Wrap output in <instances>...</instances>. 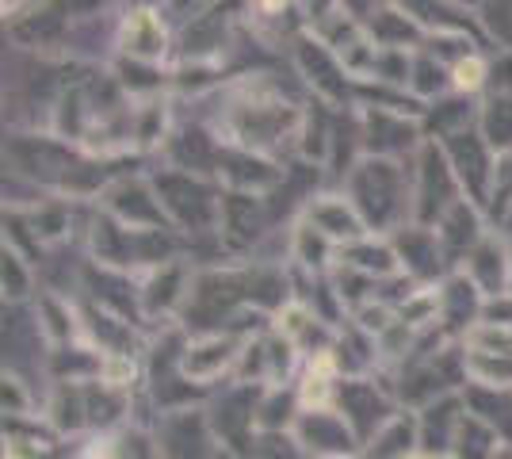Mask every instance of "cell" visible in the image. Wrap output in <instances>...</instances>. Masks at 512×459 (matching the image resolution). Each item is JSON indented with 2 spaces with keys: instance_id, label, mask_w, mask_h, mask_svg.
Instances as JSON below:
<instances>
[{
  "instance_id": "1",
  "label": "cell",
  "mask_w": 512,
  "mask_h": 459,
  "mask_svg": "<svg viewBox=\"0 0 512 459\" xmlns=\"http://www.w3.org/2000/svg\"><path fill=\"white\" fill-rule=\"evenodd\" d=\"M478 73H482V66H478V62H463V66H459V85H463V88H474L478 81H482Z\"/></svg>"
}]
</instances>
